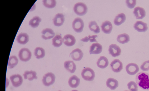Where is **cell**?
Listing matches in <instances>:
<instances>
[{"instance_id": "obj_1", "label": "cell", "mask_w": 149, "mask_h": 91, "mask_svg": "<svg viewBox=\"0 0 149 91\" xmlns=\"http://www.w3.org/2000/svg\"><path fill=\"white\" fill-rule=\"evenodd\" d=\"M135 80L139 87L144 90H149V74L144 72H140L137 74Z\"/></svg>"}, {"instance_id": "obj_2", "label": "cell", "mask_w": 149, "mask_h": 91, "mask_svg": "<svg viewBox=\"0 0 149 91\" xmlns=\"http://www.w3.org/2000/svg\"><path fill=\"white\" fill-rule=\"evenodd\" d=\"M73 10L79 16H83L87 12L88 8L85 3L82 2H78L74 5Z\"/></svg>"}, {"instance_id": "obj_3", "label": "cell", "mask_w": 149, "mask_h": 91, "mask_svg": "<svg viewBox=\"0 0 149 91\" xmlns=\"http://www.w3.org/2000/svg\"><path fill=\"white\" fill-rule=\"evenodd\" d=\"M82 78L86 81H93L95 77V73L93 70L90 68L87 67L83 69L81 72Z\"/></svg>"}, {"instance_id": "obj_4", "label": "cell", "mask_w": 149, "mask_h": 91, "mask_svg": "<svg viewBox=\"0 0 149 91\" xmlns=\"http://www.w3.org/2000/svg\"><path fill=\"white\" fill-rule=\"evenodd\" d=\"M18 56L21 61L26 62L31 59V53L29 49L26 48H23L19 50Z\"/></svg>"}, {"instance_id": "obj_5", "label": "cell", "mask_w": 149, "mask_h": 91, "mask_svg": "<svg viewBox=\"0 0 149 91\" xmlns=\"http://www.w3.org/2000/svg\"><path fill=\"white\" fill-rule=\"evenodd\" d=\"M84 26V23L83 20L81 18H75L72 23V27L74 30L77 32H82Z\"/></svg>"}, {"instance_id": "obj_6", "label": "cell", "mask_w": 149, "mask_h": 91, "mask_svg": "<svg viewBox=\"0 0 149 91\" xmlns=\"http://www.w3.org/2000/svg\"><path fill=\"white\" fill-rule=\"evenodd\" d=\"M55 78V76L53 73L51 72H48L43 76L42 82L45 86H49L54 83Z\"/></svg>"}, {"instance_id": "obj_7", "label": "cell", "mask_w": 149, "mask_h": 91, "mask_svg": "<svg viewBox=\"0 0 149 91\" xmlns=\"http://www.w3.org/2000/svg\"><path fill=\"white\" fill-rule=\"evenodd\" d=\"M112 71L114 72H119L123 68L122 63L118 59H115L110 64Z\"/></svg>"}, {"instance_id": "obj_8", "label": "cell", "mask_w": 149, "mask_h": 91, "mask_svg": "<svg viewBox=\"0 0 149 91\" xmlns=\"http://www.w3.org/2000/svg\"><path fill=\"white\" fill-rule=\"evenodd\" d=\"M10 79L13 85L15 87H19L23 82L22 77L19 74L13 75L10 77Z\"/></svg>"}, {"instance_id": "obj_9", "label": "cell", "mask_w": 149, "mask_h": 91, "mask_svg": "<svg viewBox=\"0 0 149 91\" xmlns=\"http://www.w3.org/2000/svg\"><path fill=\"white\" fill-rule=\"evenodd\" d=\"M125 69L127 74L131 75L135 74L139 70V68L137 65L133 63L128 64L126 66Z\"/></svg>"}, {"instance_id": "obj_10", "label": "cell", "mask_w": 149, "mask_h": 91, "mask_svg": "<svg viewBox=\"0 0 149 91\" xmlns=\"http://www.w3.org/2000/svg\"><path fill=\"white\" fill-rule=\"evenodd\" d=\"M109 54L112 57H116L120 55L121 50L120 47L116 44H111L109 47Z\"/></svg>"}, {"instance_id": "obj_11", "label": "cell", "mask_w": 149, "mask_h": 91, "mask_svg": "<svg viewBox=\"0 0 149 91\" xmlns=\"http://www.w3.org/2000/svg\"><path fill=\"white\" fill-rule=\"evenodd\" d=\"M134 28L137 31L139 32H145L146 31L148 28L147 24L141 21H137L134 24Z\"/></svg>"}, {"instance_id": "obj_12", "label": "cell", "mask_w": 149, "mask_h": 91, "mask_svg": "<svg viewBox=\"0 0 149 91\" xmlns=\"http://www.w3.org/2000/svg\"><path fill=\"white\" fill-rule=\"evenodd\" d=\"M63 42L66 46H71L76 42V39L74 36L70 34H67L63 38Z\"/></svg>"}, {"instance_id": "obj_13", "label": "cell", "mask_w": 149, "mask_h": 91, "mask_svg": "<svg viewBox=\"0 0 149 91\" xmlns=\"http://www.w3.org/2000/svg\"><path fill=\"white\" fill-rule=\"evenodd\" d=\"M70 56L73 60L76 61H80L83 56V53L79 48H76L72 51Z\"/></svg>"}, {"instance_id": "obj_14", "label": "cell", "mask_w": 149, "mask_h": 91, "mask_svg": "<svg viewBox=\"0 0 149 91\" xmlns=\"http://www.w3.org/2000/svg\"><path fill=\"white\" fill-rule=\"evenodd\" d=\"M133 13L136 19H142L146 16V13L145 9L139 6L135 7Z\"/></svg>"}, {"instance_id": "obj_15", "label": "cell", "mask_w": 149, "mask_h": 91, "mask_svg": "<svg viewBox=\"0 0 149 91\" xmlns=\"http://www.w3.org/2000/svg\"><path fill=\"white\" fill-rule=\"evenodd\" d=\"M102 47L99 43H93L90 47L89 53L90 54H98L100 53L102 51Z\"/></svg>"}, {"instance_id": "obj_16", "label": "cell", "mask_w": 149, "mask_h": 91, "mask_svg": "<svg viewBox=\"0 0 149 91\" xmlns=\"http://www.w3.org/2000/svg\"><path fill=\"white\" fill-rule=\"evenodd\" d=\"M42 38L45 39H50L53 38L55 35V33L51 29L46 28L43 29L42 31Z\"/></svg>"}, {"instance_id": "obj_17", "label": "cell", "mask_w": 149, "mask_h": 91, "mask_svg": "<svg viewBox=\"0 0 149 91\" xmlns=\"http://www.w3.org/2000/svg\"><path fill=\"white\" fill-rule=\"evenodd\" d=\"M64 21V16L62 13L56 14L53 19L54 25L56 26H61L63 25Z\"/></svg>"}, {"instance_id": "obj_18", "label": "cell", "mask_w": 149, "mask_h": 91, "mask_svg": "<svg viewBox=\"0 0 149 91\" xmlns=\"http://www.w3.org/2000/svg\"><path fill=\"white\" fill-rule=\"evenodd\" d=\"M102 31L105 33L110 34L111 33L113 28L111 23L108 21L103 22L101 26Z\"/></svg>"}, {"instance_id": "obj_19", "label": "cell", "mask_w": 149, "mask_h": 91, "mask_svg": "<svg viewBox=\"0 0 149 91\" xmlns=\"http://www.w3.org/2000/svg\"><path fill=\"white\" fill-rule=\"evenodd\" d=\"M29 37L27 34L25 33H19L17 36L16 40L17 42L21 44H25L29 41Z\"/></svg>"}, {"instance_id": "obj_20", "label": "cell", "mask_w": 149, "mask_h": 91, "mask_svg": "<svg viewBox=\"0 0 149 91\" xmlns=\"http://www.w3.org/2000/svg\"><path fill=\"white\" fill-rule=\"evenodd\" d=\"M64 65L65 68L71 73H74L76 69L75 64L72 61H65L64 63Z\"/></svg>"}, {"instance_id": "obj_21", "label": "cell", "mask_w": 149, "mask_h": 91, "mask_svg": "<svg viewBox=\"0 0 149 91\" xmlns=\"http://www.w3.org/2000/svg\"><path fill=\"white\" fill-rule=\"evenodd\" d=\"M80 79L76 76L73 75L69 79L68 83L69 86L72 88H76L80 83Z\"/></svg>"}, {"instance_id": "obj_22", "label": "cell", "mask_w": 149, "mask_h": 91, "mask_svg": "<svg viewBox=\"0 0 149 91\" xmlns=\"http://www.w3.org/2000/svg\"><path fill=\"white\" fill-rule=\"evenodd\" d=\"M109 61L104 56H101L97 62V66L102 69H104L107 66Z\"/></svg>"}, {"instance_id": "obj_23", "label": "cell", "mask_w": 149, "mask_h": 91, "mask_svg": "<svg viewBox=\"0 0 149 91\" xmlns=\"http://www.w3.org/2000/svg\"><path fill=\"white\" fill-rule=\"evenodd\" d=\"M106 83L107 86L111 90L115 89L118 85V81L113 78L108 79Z\"/></svg>"}, {"instance_id": "obj_24", "label": "cell", "mask_w": 149, "mask_h": 91, "mask_svg": "<svg viewBox=\"0 0 149 91\" xmlns=\"http://www.w3.org/2000/svg\"><path fill=\"white\" fill-rule=\"evenodd\" d=\"M36 73L35 71L31 70L25 71L23 75L25 79H28L30 81H32L34 79H37Z\"/></svg>"}, {"instance_id": "obj_25", "label": "cell", "mask_w": 149, "mask_h": 91, "mask_svg": "<svg viewBox=\"0 0 149 91\" xmlns=\"http://www.w3.org/2000/svg\"><path fill=\"white\" fill-rule=\"evenodd\" d=\"M126 20V16L123 13H121L116 16L114 20V24L119 26L123 23Z\"/></svg>"}, {"instance_id": "obj_26", "label": "cell", "mask_w": 149, "mask_h": 91, "mask_svg": "<svg viewBox=\"0 0 149 91\" xmlns=\"http://www.w3.org/2000/svg\"><path fill=\"white\" fill-rule=\"evenodd\" d=\"M117 40L119 43L123 44L128 43L130 41V37L126 33L121 34L118 35Z\"/></svg>"}, {"instance_id": "obj_27", "label": "cell", "mask_w": 149, "mask_h": 91, "mask_svg": "<svg viewBox=\"0 0 149 91\" xmlns=\"http://www.w3.org/2000/svg\"><path fill=\"white\" fill-rule=\"evenodd\" d=\"M62 43L63 39L61 35H56L52 39V44L55 47H59L62 45Z\"/></svg>"}, {"instance_id": "obj_28", "label": "cell", "mask_w": 149, "mask_h": 91, "mask_svg": "<svg viewBox=\"0 0 149 91\" xmlns=\"http://www.w3.org/2000/svg\"><path fill=\"white\" fill-rule=\"evenodd\" d=\"M34 54L38 59L42 58L45 55V51L42 48L37 47L34 50Z\"/></svg>"}, {"instance_id": "obj_29", "label": "cell", "mask_w": 149, "mask_h": 91, "mask_svg": "<svg viewBox=\"0 0 149 91\" xmlns=\"http://www.w3.org/2000/svg\"><path fill=\"white\" fill-rule=\"evenodd\" d=\"M18 60L15 56H10L9 59L8 63V67L10 69L13 68L18 63Z\"/></svg>"}, {"instance_id": "obj_30", "label": "cell", "mask_w": 149, "mask_h": 91, "mask_svg": "<svg viewBox=\"0 0 149 91\" xmlns=\"http://www.w3.org/2000/svg\"><path fill=\"white\" fill-rule=\"evenodd\" d=\"M41 19L38 16H35L31 19L29 22V25L33 28L38 26Z\"/></svg>"}, {"instance_id": "obj_31", "label": "cell", "mask_w": 149, "mask_h": 91, "mask_svg": "<svg viewBox=\"0 0 149 91\" xmlns=\"http://www.w3.org/2000/svg\"><path fill=\"white\" fill-rule=\"evenodd\" d=\"M88 27L90 30L93 31L95 33L100 32V29L97 23L95 21H92L90 22Z\"/></svg>"}, {"instance_id": "obj_32", "label": "cell", "mask_w": 149, "mask_h": 91, "mask_svg": "<svg viewBox=\"0 0 149 91\" xmlns=\"http://www.w3.org/2000/svg\"><path fill=\"white\" fill-rule=\"evenodd\" d=\"M43 4L46 7L48 8H54L56 5V1L55 0H43Z\"/></svg>"}, {"instance_id": "obj_33", "label": "cell", "mask_w": 149, "mask_h": 91, "mask_svg": "<svg viewBox=\"0 0 149 91\" xmlns=\"http://www.w3.org/2000/svg\"><path fill=\"white\" fill-rule=\"evenodd\" d=\"M128 88L130 91H138V87L136 83L134 81H131L127 84Z\"/></svg>"}, {"instance_id": "obj_34", "label": "cell", "mask_w": 149, "mask_h": 91, "mask_svg": "<svg viewBox=\"0 0 149 91\" xmlns=\"http://www.w3.org/2000/svg\"><path fill=\"white\" fill-rule=\"evenodd\" d=\"M143 71H146L149 70V60L144 61L140 67Z\"/></svg>"}, {"instance_id": "obj_35", "label": "cell", "mask_w": 149, "mask_h": 91, "mask_svg": "<svg viewBox=\"0 0 149 91\" xmlns=\"http://www.w3.org/2000/svg\"><path fill=\"white\" fill-rule=\"evenodd\" d=\"M126 3L127 7L130 8H133L135 6L136 4V1L134 0H126Z\"/></svg>"}, {"instance_id": "obj_36", "label": "cell", "mask_w": 149, "mask_h": 91, "mask_svg": "<svg viewBox=\"0 0 149 91\" xmlns=\"http://www.w3.org/2000/svg\"><path fill=\"white\" fill-rule=\"evenodd\" d=\"M97 37V35H93L92 36H91L90 35H89L88 36L89 40H90V42H97V41L95 39V38Z\"/></svg>"}, {"instance_id": "obj_37", "label": "cell", "mask_w": 149, "mask_h": 91, "mask_svg": "<svg viewBox=\"0 0 149 91\" xmlns=\"http://www.w3.org/2000/svg\"><path fill=\"white\" fill-rule=\"evenodd\" d=\"M80 40L84 42H88L89 40L88 39V37L86 36L84 38L81 39Z\"/></svg>"}, {"instance_id": "obj_38", "label": "cell", "mask_w": 149, "mask_h": 91, "mask_svg": "<svg viewBox=\"0 0 149 91\" xmlns=\"http://www.w3.org/2000/svg\"><path fill=\"white\" fill-rule=\"evenodd\" d=\"M71 91H79L77 90H72Z\"/></svg>"}, {"instance_id": "obj_39", "label": "cell", "mask_w": 149, "mask_h": 91, "mask_svg": "<svg viewBox=\"0 0 149 91\" xmlns=\"http://www.w3.org/2000/svg\"><path fill=\"white\" fill-rule=\"evenodd\" d=\"M129 91L126 90V91Z\"/></svg>"}, {"instance_id": "obj_40", "label": "cell", "mask_w": 149, "mask_h": 91, "mask_svg": "<svg viewBox=\"0 0 149 91\" xmlns=\"http://www.w3.org/2000/svg\"><path fill=\"white\" fill-rule=\"evenodd\" d=\"M61 91V90H59V91Z\"/></svg>"}]
</instances>
